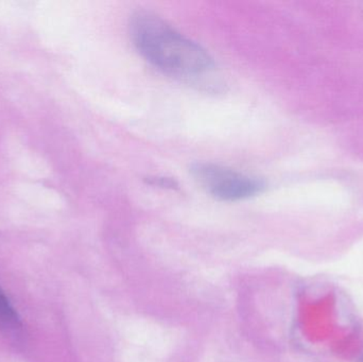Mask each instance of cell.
Returning a JSON list of instances; mask_svg holds the SVG:
<instances>
[{"label": "cell", "instance_id": "cell-1", "mask_svg": "<svg viewBox=\"0 0 363 362\" xmlns=\"http://www.w3.org/2000/svg\"><path fill=\"white\" fill-rule=\"evenodd\" d=\"M130 34L138 52L168 76L186 82L202 83L215 74L217 67L209 53L155 13H134L130 21Z\"/></svg>", "mask_w": 363, "mask_h": 362}, {"label": "cell", "instance_id": "cell-2", "mask_svg": "<svg viewBox=\"0 0 363 362\" xmlns=\"http://www.w3.org/2000/svg\"><path fill=\"white\" fill-rule=\"evenodd\" d=\"M196 182L216 199L234 202L259 195L266 188L264 181L241 174L219 164L199 162L191 167Z\"/></svg>", "mask_w": 363, "mask_h": 362}, {"label": "cell", "instance_id": "cell-3", "mask_svg": "<svg viewBox=\"0 0 363 362\" xmlns=\"http://www.w3.org/2000/svg\"><path fill=\"white\" fill-rule=\"evenodd\" d=\"M21 327L23 324L16 310L0 289V329L6 335L16 338L21 333Z\"/></svg>", "mask_w": 363, "mask_h": 362}]
</instances>
